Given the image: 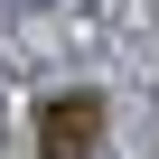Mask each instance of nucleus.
<instances>
[{
  "instance_id": "f257e3e1",
  "label": "nucleus",
  "mask_w": 159,
  "mask_h": 159,
  "mask_svg": "<svg viewBox=\"0 0 159 159\" xmlns=\"http://www.w3.org/2000/svg\"><path fill=\"white\" fill-rule=\"evenodd\" d=\"M94 140H103V103H94V94L38 103V150H47V159H94Z\"/></svg>"
},
{
  "instance_id": "f03ea898",
  "label": "nucleus",
  "mask_w": 159,
  "mask_h": 159,
  "mask_svg": "<svg viewBox=\"0 0 159 159\" xmlns=\"http://www.w3.org/2000/svg\"><path fill=\"white\" fill-rule=\"evenodd\" d=\"M19 10H47V0H19Z\"/></svg>"
}]
</instances>
